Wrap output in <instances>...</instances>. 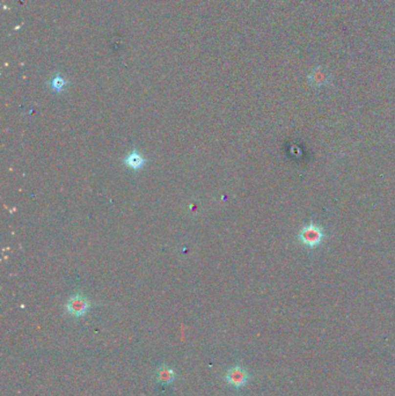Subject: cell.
<instances>
[{"label":"cell","instance_id":"5b68a950","mask_svg":"<svg viewBox=\"0 0 395 396\" xmlns=\"http://www.w3.org/2000/svg\"><path fill=\"white\" fill-rule=\"evenodd\" d=\"M309 80H311V83L313 85H315V86H322V85L328 83L329 74L325 68L318 66V67H315L314 70L312 71L311 75H309Z\"/></svg>","mask_w":395,"mask_h":396},{"label":"cell","instance_id":"6da1fadb","mask_svg":"<svg viewBox=\"0 0 395 396\" xmlns=\"http://www.w3.org/2000/svg\"><path fill=\"white\" fill-rule=\"evenodd\" d=\"M299 239L302 243L307 247L319 246L324 239V232L322 229L315 225H308L302 228L299 234Z\"/></svg>","mask_w":395,"mask_h":396},{"label":"cell","instance_id":"3957f363","mask_svg":"<svg viewBox=\"0 0 395 396\" xmlns=\"http://www.w3.org/2000/svg\"><path fill=\"white\" fill-rule=\"evenodd\" d=\"M226 381L236 388H241L248 381V373L241 366H234L227 371Z\"/></svg>","mask_w":395,"mask_h":396},{"label":"cell","instance_id":"8992f818","mask_svg":"<svg viewBox=\"0 0 395 396\" xmlns=\"http://www.w3.org/2000/svg\"><path fill=\"white\" fill-rule=\"evenodd\" d=\"M156 379L162 385H169V383L174 381L175 373L168 366H161L156 370Z\"/></svg>","mask_w":395,"mask_h":396},{"label":"cell","instance_id":"7a4b0ae2","mask_svg":"<svg viewBox=\"0 0 395 396\" xmlns=\"http://www.w3.org/2000/svg\"><path fill=\"white\" fill-rule=\"evenodd\" d=\"M88 309H89L88 300L81 294L72 295L66 303V310L74 317L84 316L85 314L88 312Z\"/></svg>","mask_w":395,"mask_h":396},{"label":"cell","instance_id":"52a82bcc","mask_svg":"<svg viewBox=\"0 0 395 396\" xmlns=\"http://www.w3.org/2000/svg\"><path fill=\"white\" fill-rule=\"evenodd\" d=\"M50 85H51V88L55 92H62L65 88V86H66V81H65L64 78L61 77V75H56V77L51 80Z\"/></svg>","mask_w":395,"mask_h":396},{"label":"cell","instance_id":"277c9868","mask_svg":"<svg viewBox=\"0 0 395 396\" xmlns=\"http://www.w3.org/2000/svg\"><path fill=\"white\" fill-rule=\"evenodd\" d=\"M123 162L125 163L127 167H129L137 172V171H139V169H142L144 166L146 165V159L144 158V156L139 152H138V151H132V152L127 154V156L124 158Z\"/></svg>","mask_w":395,"mask_h":396}]
</instances>
